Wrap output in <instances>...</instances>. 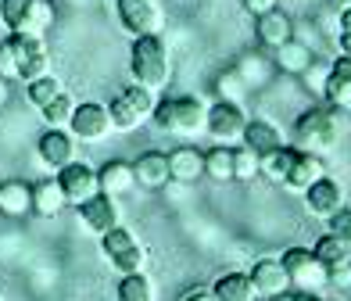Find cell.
Returning a JSON list of instances; mask_svg holds the SVG:
<instances>
[{
  "instance_id": "10",
  "label": "cell",
  "mask_w": 351,
  "mask_h": 301,
  "mask_svg": "<svg viewBox=\"0 0 351 301\" xmlns=\"http://www.w3.org/2000/svg\"><path fill=\"white\" fill-rule=\"evenodd\" d=\"M69 130L75 140H86V144H97L111 133V115H108V104H97V101H86V104H75L72 112V122Z\"/></svg>"
},
{
  "instance_id": "27",
  "label": "cell",
  "mask_w": 351,
  "mask_h": 301,
  "mask_svg": "<svg viewBox=\"0 0 351 301\" xmlns=\"http://www.w3.org/2000/svg\"><path fill=\"white\" fill-rule=\"evenodd\" d=\"M204 176L215 183H230L233 180V147L230 144H215L204 151Z\"/></svg>"
},
{
  "instance_id": "38",
  "label": "cell",
  "mask_w": 351,
  "mask_h": 301,
  "mask_svg": "<svg viewBox=\"0 0 351 301\" xmlns=\"http://www.w3.org/2000/svg\"><path fill=\"white\" fill-rule=\"evenodd\" d=\"M326 276H330V287L351 291V258H344V262H337L333 269H326Z\"/></svg>"
},
{
  "instance_id": "1",
  "label": "cell",
  "mask_w": 351,
  "mask_h": 301,
  "mask_svg": "<svg viewBox=\"0 0 351 301\" xmlns=\"http://www.w3.org/2000/svg\"><path fill=\"white\" fill-rule=\"evenodd\" d=\"M51 65V54H47V43L40 33H8V40L0 43V79H22V83H33L40 79Z\"/></svg>"
},
{
  "instance_id": "9",
  "label": "cell",
  "mask_w": 351,
  "mask_h": 301,
  "mask_svg": "<svg viewBox=\"0 0 351 301\" xmlns=\"http://www.w3.org/2000/svg\"><path fill=\"white\" fill-rule=\"evenodd\" d=\"M244 125H247V115H244V104H233V101H215L208 108V122H204V133H208L215 144H237L244 136Z\"/></svg>"
},
{
  "instance_id": "48",
  "label": "cell",
  "mask_w": 351,
  "mask_h": 301,
  "mask_svg": "<svg viewBox=\"0 0 351 301\" xmlns=\"http://www.w3.org/2000/svg\"><path fill=\"white\" fill-rule=\"evenodd\" d=\"M0 301H4V298H0Z\"/></svg>"
},
{
  "instance_id": "21",
  "label": "cell",
  "mask_w": 351,
  "mask_h": 301,
  "mask_svg": "<svg viewBox=\"0 0 351 301\" xmlns=\"http://www.w3.org/2000/svg\"><path fill=\"white\" fill-rule=\"evenodd\" d=\"M33 212V186L22 180H8L0 183V215L8 219H22Z\"/></svg>"
},
{
  "instance_id": "22",
  "label": "cell",
  "mask_w": 351,
  "mask_h": 301,
  "mask_svg": "<svg viewBox=\"0 0 351 301\" xmlns=\"http://www.w3.org/2000/svg\"><path fill=\"white\" fill-rule=\"evenodd\" d=\"M169 172L176 183H194L204 176V151L197 147H176L169 151Z\"/></svg>"
},
{
  "instance_id": "26",
  "label": "cell",
  "mask_w": 351,
  "mask_h": 301,
  "mask_svg": "<svg viewBox=\"0 0 351 301\" xmlns=\"http://www.w3.org/2000/svg\"><path fill=\"white\" fill-rule=\"evenodd\" d=\"M65 190H61L58 180H40L33 183V212L43 215V219H54L61 208H65Z\"/></svg>"
},
{
  "instance_id": "41",
  "label": "cell",
  "mask_w": 351,
  "mask_h": 301,
  "mask_svg": "<svg viewBox=\"0 0 351 301\" xmlns=\"http://www.w3.org/2000/svg\"><path fill=\"white\" fill-rule=\"evenodd\" d=\"M337 51L344 58H351V29H341V36H337Z\"/></svg>"
},
{
  "instance_id": "20",
  "label": "cell",
  "mask_w": 351,
  "mask_h": 301,
  "mask_svg": "<svg viewBox=\"0 0 351 301\" xmlns=\"http://www.w3.org/2000/svg\"><path fill=\"white\" fill-rule=\"evenodd\" d=\"M244 147H251L254 154H269V151H276V147H283V133H280V125H273V122H265V119H247V125H244Z\"/></svg>"
},
{
  "instance_id": "13",
  "label": "cell",
  "mask_w": 351,
  "mask_h": 301,
  "mask_svg": "<svg viewBox=\"0 0 351 301\" xmlns=\"http://www.w3.org/2000/svg\"><path fill=\"white\" fill-rule=\"evenodd\" d=\"M36 154H40V162L47 169H65L69 162H75V136L65 133V130H58V125H51V130H43L40 140H36Z\"/></svg>"
},
{
  "instance_id": "7",
  "label": "cell",
  "mask_w": 351,
  "mask_h": 301,
  "mask_svg": "<svg viewBox=\"0 0 351 301\" xmlns=\"http://www.w3.org/2000/svg\"><path fill=\"white\" fill-rule=\"evenodd\" d=\"M115 19L130 36H151L162 33L165 8L162 0H115Z\"/></svg>"
},
{
  "instance_id": "40",
  "label": "cell",
  "mask_w": 351,
  "mask_h": 301,
  "mask_svg": "<svg viewBox=\"0 0 351 301\" xmlns=\"http://www.w3.org/2000/svg\"><path fill=\"white\" fill-rule=\"evenodd\" d=\"M183 301H219V298L212 294V287H194V291L183 294Z\"/></svg>"
},
{
  "instance_id": "28",
  "label": "cell",
  "mask_w": 351,
  "mask_h": 301,
  "mask_svg": "<svg viewBox=\"0 0 351 301\" xmlns=\"http://www.w3.org/2000/svg\"><path fill=\"white\" fill-rule=\"evenodd\" d=\"M312 255H315L319 262H323L326 269H333L337 262L351 258V248H348V241H344V237H337V233L330 230V233H323V237H319V241H315Z\"/></svg>"
},
{
  "instance_id": "8",
  "label": "cell",
  "mask_w": 351,
  "mask_h": 301,
  "mask_svg": "<svg viewBox=\"0 0 351 301\" xmlns=\"http://www.w3.org/2000/svg\"><path fill=\"white\" fill-rule=\"evenodd\" d=\"M101 251L119 273H143V265H147V251L140 248V241L125 226L101 233Z\"/></svg>"
},
{
  "instance_id": "32",
  "label": "cell",
  "mask_w": 351,
  "mask_h": 301,
  "mask_svg": "<svg viewBox=\"0 0 351 301\" xmlns=\"http://www.w3.org/2000/svg\"><path fill=\"white\" fill-rule=\"evenodd\" d=\"M61 93V83L51 75V72H43L40 79H33V83H25V101L33 104V108H47L54 97Z\"/></svg>"
},
{
  "instance_id": "43",
  "label": "cell",
  "mask_w": 351,
  "mask_h": 301,
  "mask_svg": "<svg viewBox=\"0 0 351 301\" xmlns=\"http://www.w3.org/2000/svg\"><path fill=\"white\" fill-rule=\"evenodd\" d=\"M8 86H11V83H8V79H0V108H4V104H8Z\"/></svg>"
},
{
  "instance_id": "23",
  "label": "cell",
  "mask_w": 351,
  "mask_h": 301,
  "mask_svg": "<svg viewBox=\"0 0 351 301\" xmlns=\"http://www.w3.org/2000/svg\"><path fill=\"white\" fill-rule=\"evenodd\" d=\"M97 183L104 194L111 197H122V194H130V190L136 186V176H133V165L130 162H108L97 169Z\"/></svg>"
},
{
  "instance_id": "12",
  "label": "cell",
  "mask_w": 351,
  "mask_h": 301,
  "mask_svg": "<svg viewBox=\"0 0 351 301\" xmlns=\"http://www.w3.org/2000/svg\"><path fill=\"white\" fill-rule=\"evenodd\" d=\"M319 176H326L323 154H312V151L294 147L291 165H287V176H283V186H287V190H294V194H305V190H308Z\"/></svg>"
},
{
  "instance_id": "29",
  "label": "cell",
  "mask_w": 351,
  "mask_h": 301,
  "mask_svg": "<svg viewBox=\"0 0 351 301\" xmlns=\"http://www.w3.org/2000/svg\"><path fill=\"white\" fill-rule=\"evenodd\" d=\"M108 115H111V130H119V133H133L136 125L143 122V115H140L136 108L130 104V97H125V93H119V97H111V104H108Z\"/></svg>"
},
{
  "instance_id": "33",
  "label": "cell",
  "mask_w": 351,
  "mask_h": 301,
  "mask_svg": "<svg viewBox=\"0 0 351 301\" xmlns=\"http://www.w3.org/2000/svg\"><path fill=\"white\" fill-rule=\"evenodd\" d=\"M72 112H75V101L69 97L65 90H61V93H58V97H54L51 104H47V108H40L43 122H47V125H58V130H61V125H69V122H72Z\"/></svg>"
},
{
  "instance_id": "11",
  "label": "cell",
  "mask_w": 351,
  "mask_h": 301,
  "mask_svg": "<svg viewBox=\"0 0 351 301\" xmlns=\"http://www.w3.org/2000/svg\"><path fill=\"white\" fill-rule=\"evenodd\" d=\"M54 180L61 183V190H65V201L69 204H83V201H90L101 190L97 172H93L86 162H69L65 169H58Z\"/></svg>"
},
{
  "instance_id": "44",
  "label": "cell",
  "mask_w": 351,
  "mask_h": 301,
  "mask_svg": "<svg viewBox=\"0 0 351 301\" xmlns=\"http://www.w3.org/2000/svg\"><path fill=\"white\" fill-rule=\"evenodd\" d=\"M265 301H298L291 291H287V294H276V298H265Z\"/></svg>"
},
{
  "instance_id": "34",
  "label": "cell",
  "mask_w": 351,
  "mask_h": 301,
  "mask_svg": "<svg viewBox=\"0 0 351 301\" xmlns=\"http://www.w3.org/2000/svg\"><path fill=\"white\" fill-rule=\"evenodd\" d=\"M237 75H241L247 86H262L269 79V61L258 58V54H247V58L237 61Z\"/></svg>"
},
{
  "instance_id": "16",
  "label": "cell",
  "mask_w": 351,
  "mask_h": 301,
  "mask_svg": "<svg viewBox=\"0 0 351 301\" xmlns=\"http://www.w3.org/2000/svg\"><path fill=\"white\" fill-rule=\"evenodd\" d=\"M323 104L337 108V112H351V58H337L326 72V86H323Z\"/></svg>"
},
{
  "instance_id": "25",
  "label": "cell",
  "mask_w": 351,
  "mask_h": 301,
  "mask_svg": "<svg viewBox=\"0 0 351 301\" xmlns=\"http://www.w3.org/2000/svg\"><path fill=\"white\" fill-rule=\"evenodd\" d=\"M212 294L219 301H258V291H254L247 273H222L212 283Z\"/></svg>"
},
{
  "instance_id": "39",
  "label": "cell",
  "mask_w": 351,
  "mask_h": 301,
  "mask_svg": "<svg viewBox=\"0 0 351 301\" xmlns=\"http://www.w3.org/2000/svg\"><path fill=\"white\" fill-rule=\"evenodd\" d=\"M244 4V11H251V14H265V11H273L280 0H241Z\"/></svg>"
},
{
  "instance_id": "2",
  "label": "cell",
  "mask_w": 351,
  "mask_h": 301,
  "mask_svg": "<svg viewBox=\"0 0 351 301\" xmlns=\"http://www.w3.org/2000/svg\"><path fill=\"white\" fill-rule=\"evenodd\" d=\"M154 125L162 133H176V136H201L204 122H208V104L194 93H176V97H158L154 112H151Z\"/></svg>"
},
{
  "instance_id": "47",
  "label": "cell",
  "mask_w": 351,
  "mask_h": 301,
  "mask_svg": "<svg viewBox=\"0 0 351 301\" xmlns=\"http://www.w3.org/2000/svg\"><path fill=\"white\" fill-rule=\"evenodd\" d=\"M51 4H65V0H51Z\"/></svg>"
},
{
  "instance_id": "15",
  "label": "cell",
  "mask_w": 351,
  "mask_h": 301,
  "mask_svg": "<svg viewBox=\"0 0 351 301\" xmlns=\"http://www.w3.org/2000/svg\"><path fill=\"white\" fill-rule=\"evenodd\" d=\"M247 276L254 283V291H258V298H276V294L291 291V276H287V265L280 258H258Z\"/></svg>"
},
{
  "instance_id": "36",
  "label": "cell",
  "mask_w": 351,
  "mask_h": 301,
  "mask_svg": "<svg viewBox=\"0 0 351 301\" xmlns=\"http://www.w3.org/2000/svg\"><path fill=\"white\" fill-rule=\"evenodd\" d=\"M258 176V154L251 147H233V180H254Z\"/></svg>"
},
{
  "instance_id": "46",
  "label": "cell",
  "mask_w": 351,
  "mask_h": 301,
  "mask_svg": "<svg viewBox=\"0 0 351 301\" xmlns=\"http://www.w3.org/2000/svg\"><path fill=\"white\" fill-rule=\"evenodd\" d=\"M344 241H348V248H351V230H348V237H344Z\"/></svg>"
},
{
  "instance_id": "37",
  "label": "cell",
  "mask_w": 351,
  "mask_h": 301,
  "mask_svg": "<svg viewBox=\"0 0 351 301\" xmlns=\"http://www.w3.org/2000/svg\"><path fill=\"white\" fill-rule=\"evenodd\" d=\"M326 65H319V61H312V65L305 69V72H301V79H305V86L315 93V97H323V86H326Z\"/></svg>"
},
{
  "instance_id": "30",
  "label": "cell",
  "mask_w": 351,
  "mask_h": 301,
  "mask_svg": "<svg viewBox=\"0 0 351 301\" xmlns=\"http://www.w3.org/2000/svg\"><path fill=\"white\" fill-rule=\"evenodd\" d=\"M291 154H294V147H276V151H269V154H262L258 158V176H265L269 183H283V176H287V165H291Z\"/></svg>"
},
{
  "instance_id": "5",
  "label": "cell",
  "mask_w": 351,
  "mask_h": 301,
  "mask_svg": "<svg viewBox=\"0 0 351 301\" xmlns=\"http://www.w3.org/2000/svg\"><path fill=\"white\" fill-rule=\"evenodd\" d=\"M0 22L8 33H47L54 22L51 0H0Z\"/></svg>"
},
{
  "instance_id": "35",
  "label": "cell",
  "mask_w": 351,
  "mask_h": 301,
  "mask_svg": "<svg viewBox=\"0 0 351 301\" xmlns=\"http://www.w3.org/2000/svg\"><path fill=\"white\" fill-rule=\"evenodd\" d=\"M215 93H219V101L244 104V97H247V83H244L241 75H237V69H233V72H222V75H219V83H215Z\"/></svg>"
},
{
  "instance_id": "4",
  "label": "cell",
  "mask_w": 351,
  "mask_h": 301,
  "mask_svg": "<svg viewBox=\"0 0 351 301\" xmlns=\"http://www.w3.org/2000/svg\"><path fill=\"white\" fill-rule=\"evenodd\" d=\"M337 140H341V112L337 108L315 104L294 119V147H301V151L326 154L337 147Z\"/></svg>"
},
{
  "instance_id": "17",
  "label": "cell",
  "mask_w": 351,
  "mask_h": 301,
  "mask_svg": "<svg viewBox=\"0 0 351 301\" xmlns=\"http://www.w3.org/2000/svg\"><path fill=\"white\" fill-rule=\"evenodd\" d=\"M305 201H308V212H315L319 219H330L333 212L344 208V186L333 180V176H319L305 190Z\"/></svg>"
},
{
  "instance_id": "14",
  "label": "cell",
  "mask_w": 351,
  "mask_h": 301,
  "mask_svg": "<svg viewBox=\"0 0 351 301\" xmlns=\"http://www.w3.org/2000/svg\"><path fill=\"white\" fill-rule=\"evenodd\" d=\"M79 219H83V226L90 233H108V230H115L119 226V204L111 194H104V190H97L90 201L79 204Z\"/></svg>"
},
{
  "instance_id": "24",
  "label": "cell",
  "mask_w": 351,
  "mask_h": 301,
  "mask_svg": "<svg viewBox=\"0 0 351 301\" xmlns=\"http://www.w3.org/2000/svg\"><path fill=\"white\" fill-rule=\"evenodd\" d=\"M276 69L280 72H287V75H301L312 61H315V54H312V47L308 43H301V40H287V43H280L276 47Z\"/></svg>"
},
{
  "instance_id": "6",
  "label": "cell",
  "mask_w": 351,
  "mask_h": 301,
  "mask_svg": "<svg viewBox=\"0 0 351 301\" xmlns=\"http://www.w3.org/2000/svg\"><path fill=\"white\" fill-rule=\"evenodd\" d=\"M280 262L287 265V276H291V287L298 294H319L323 287H330L326 265L319 262L308 248H287Z\"/></svg>"
},
{
  "instance_id": "3",
  "label": "cell",
  "mask_w": 351,
  "mask_h": 301,
  "mask_svg": "<svg viewBox=\"0 0 351 301\" xmlns=\"http://www.w3.org/2000/svg\"><path fill=\"white\" fill-rule=\"evenodd\" d=\"M130 72H133V83L147 86V90H154V93L169 86L172 61H169V47H165L162 33H151V36H136V40H133Z\"/></svg>"
},
{
  "instance_id": "18",
  "label": "cell",
  "mask_w": 351,
  "mask_h": 301,
  "mask_svg": "<svg viewBox=\"0 0 351 301\" xmlns=\"http://www.w3.org/2000/svg\"><path fill=\"white\" fill-rule=\"evenodd\" d=\"M133 176L136 186H147V190H165L172 183V172H169V154L162 151H143L136 162H133Z\"/></svg>"
},
{
  "instance_id": "19",
  "label": "cell",
  "mask_w": 351,
  "mask_h": 301,
  "mask_svg": "<svg viewBox=\"0 0 351 301\" xmlns=\"http://www.w3.org/2000/svg\"><path fill=\"white\" fill-rule=\"evenodd\" d=\"M291 33H294V25H291V19H287L283 11H265V14H254V36H258V43L262 47H276L280 43H287L291 40Z\"/></svg>"
},
{
  "instance_id": "42",
  "label": "cell",
  "mask_w": 351,
  "mask_h": 301,
  "mask_svg": "<svg viewBox=\"0 0 351 301\" xmlns=\"http://www.w3.org/2000/svg\"><path fill=\"white\" fill-rule=\"evenodd\" d=\"M341 29H351V8H341Z\"/></svg>"
},
{
  "instance_id": "45",
  "label": "cell",
  "mask_w": 351,
  "mask_h": 301,
  "mask_svg": "<svg viewBox=\"0 0 351 301\" xmlns=\"http://www.w3.org/2000/svg\"><path fill=\"white\" fill-rule=\"evenodd\" d=\"M333 4H337V8H351V0H333Z\"/></svg>"
},
{
  "instance_id": "31",
  "label": "cell",
  "mask_w": 351,
  "mask_h": 301,
  "mask_svg": "<svg viewBox=\"0 0 351 301\" xmlns=\"http://www.w3.org/2000/svg\"><path fill=\"white\" fill-rule=\"evenodd\" d=\"M119 301H154V283L143 273H122V280H119Z\"/></svg>"
}]
</instances>
